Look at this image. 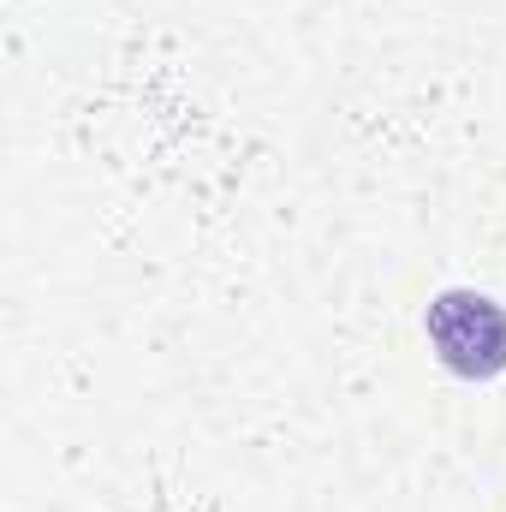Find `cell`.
Masks as SVG:
<instances>
[{"label":"cell","instance_id":"6da1fadb","mask_svg":"<svg viewBox=\"0 0 506 512\" xmlns=\"http://www.w3.org/2000/svg\"><path fill=\"white\" fill-rule=\"evenodd\" d=\"M429 346L435 358L465 376V382H489L506 370V310L489 292H471V286H453V292H435L429 298Z\"/></svg>","mask_w":506,"mask_h":512}]
</instances>
